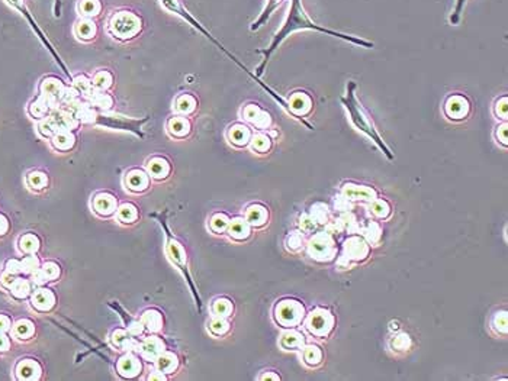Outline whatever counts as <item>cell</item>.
<instances>
[{
	"label": "cell",
	"instance_id": "1",
	"mask_svg": "<svg viewBox=\"0 0 508 381\" xmlns=\"http://www.w3.org/2000/svg\"><path fill=\"white\" fill-rule=\"evenodd\" d=\"M304 31V29H312V31H318V32H323V34H328L331 37H337V38H341L344 41H348V42H353V44H357V45H362V47H366V48H372L373 44L369 42V41H365V39H360V38H356V37H348V35H344V34H340V32H334L331 29H327V28H323L317 23H314L305 13V10L302 9V4H301V0H292V7H290V12H289V16L283 25V28L279 31V34L276 35L275 38V42L272 44L270 50L266 53L267 58L269 55L272 54L278 47L279 44L282 42L283 39L290 35L292 32L295 31Z\"/></svg>",
	"mask_w": 508,
	"mask_h": 381
},
{
	"label": "cell",
	"instance_id": "2",
	"mask_svg": "<svg viewBox=\"0 0 508 381\" xmlns=\"http://www.w3.org/2000/svg\"><path fill=\"white\" fill-rule=\"evenodd\" d=\"M343 102H344L345 108H347L348 113H350V117H351L353 123H354L362 132H365L369 138H372V139L375 141V144L385 152V155H386L388 158L392 160L394 155L391 154L389 148L385 145V142L382 141V138H381V136L378 135V132L373 129V126H372L370 122H369V117L366 116V113L363 112V109L359 106V103H357V100H356V97H354V83H348V87H347V100L344 99Z\"/></svg>",
	"mask_w": 508,
	"mask_h": 381
},
{
	"label": "cell",
	"instance_id": "3",
	"mask_svg": "<svg viewBox=\"0 0 508 381\" xmlns=\"http://www.w3.org/2000/svg\"><path fill=\"white\" fill-rule=\"evenodd\" d=\"M116 370L125 379H134V377L140 376V373L142 370V364L134 354L128 352L126 355H123L118 360Z\"/></svg>",
	"mask_w": 508,
	"mask_h": 381
},
{
	"label": "cell",
	"instance_id": "4",
	"mask_svg": "<svg viewBox=\"0 0 508 381\" xmlns=\"http://www.w3.org/2000/svg\"><path fill=\"white\" fill-rule=\"evenodd\" d=\"M93 209L101 216H111L118 210L116 197L111 193H99L93 199Z\"/></svg>",
	"mask_w": 508,
	"mask_h": 381
},
{
	"label": "cell",
	"instance_id": "5",
	"mask_svg": "<svg viewBox=\"0 0 508 381\" xmlns=\"http://www.w3.org/2000/svg\"><path fill=\"white\" fill-rule=\"evenodd\" d=\"M166 351L164 342L157 336H150L141 343V354L147 361L154 362Z\"/></svg>",
	"mask_w": 508,
	"mask_h": 381
},
{
	"label": "cell",
	"instance_id": "6",
	"mask_svg": "<svg viewBox=\"0 0 508 381\" xmlns=\"http://www.w3.org/2000/svg\"><path fill=\"white\" fill-rule=\"evenodd\" d=\"M137 19L129 13H121L113 19V29L119 37H131L137 31Z\"/></svg>",
	"mask_w": 508,
	"mask_h": 381
},
{
	"label": "cell",
	"instance_id": "7",
	"mask_svg": "<svg viewBox=\"0 0 508 381\" xmlns=\"http://www.w3.org/2000/svg\"><path fill=\"white\" fill-rule=\"evenodd\" d=\"M56 305V296L48 288H38L32 296V306L38 312H50Z\"/></svg>",
	"mask_w": 508,
	"mask_h": 381
},
{
	"label": "cell",
	"instance_id": "8",
	"mask_svg": "<svg viewBox=\"0 0 508 381\" xmlns=\"http://www.w3.org/2000/svg\"><path fill=\"white\" fill-rule=\"evenodd\" d=\"M125 183H126V187L131 191L141 193V191L148 189L150 180H148V174L145 171H142V170H132V171H129L126 174Z\"/></svg>",
	"mask_w": 508,
	"mask_h": 381
},
{
	"label": "cell",
	"instance_id": "9",
	"mask_svg": "<svg viewBox=\"0 0 508 381\" xmlns=\"http://www.w3.org/2000/svg\"><path fill=\"white\" fill-rule=\"evenodd\" d=\"M16 376L20 380H38L41 377V367L32 360H23L16 367Z\"/></svg>",
	"mask_w": 508,
	"mask_h": 381
},
{
	"label": "cell",
	"instance_id": "10",
	"mask_svg": "<svg viewBox=\"0 0 508 381\" xmlns=\"http://www.w3.org/2000/svg\"><path fill=\"white\" fill-rule=\"evenodd\" d=\"M42 93H44L42 96H44L47 100H50V102L53 103V102H57L58 99L64 97L65 89H64V86H62V83H61L60 80H57V78H48V80H45L44 84H42Z\"/></svg>",
	"mask_w": 508,
	"mask_h": 381
},
{
	"label": "cell",
	"instance_id": "11",
	"mask_svg": "<svg viewBox=\"0 0 508 381\" xmlns=\"http://www.w3.org/2000/svg\"><path fill=\"white\" fill-rule=\"evenodd\" d=\"M147 170H148V175H151L156 180H163L167 177L170 171V164L160 157H156L153 160H150L147 164Z\"/></svg>",
	"mask_w": 508,
	"mask_h": 381
},
{
	"label": "cell",
	"instance_id": "12",
	"mask_svg": "<svg viewBox=\"0 0 508 381\" xmlns=\"http://www.w3.org/2000/svg\"><path fill=\"white\" fill-rule=\"evenodd\" d=\"M141 324L150 332H159L162 329V326H163V319H162L160 312H157L154 309H150V310H145L142 313Z\"/></svg>",
	"mask_w": 508,
	"mask_h": 381
},
{
	"label": "cell",
	"instance_id": "13",
	"mask_svg": "<svg viewBox=\"0 0 508 381\" xmlns=\"http://www.w3.org/2000/svg\"><path fill=\"white\" fill-rule=\"evenodd\" d=\"M53 144L60 151H68L74 145V135L68 129H60L53 138Z\"/></svg>",
	"mask_w": 508,
	"mask_h": 381
},
{
	"label": "cell",
	"instance_id": "14",
	"mask_svg": "<svg viewBox=\"0 0 508 381\" xmlns=\"http://www.w3.org/2000/svg\"><path fill=\"white\" fill-rule=\"evenodd\" d=\"M156 367L159 371H162L163 374H170L177 368V358L174 354H169V352H163L156 361Z\"/></svg>",
	"mask_w": 508,
	"mask_h": 381
},
{
	"label": "cell",
	"instance_id": "15",
	"mask_svg": "<svg viewBox=\"0 0 508 381\" xmlns=\"http://www.w3.org/2000/svg\"><path fill=\"white\" fill-rule=\"evenodd\" d=\"M116 218L122 223H132L138 218V210L134 205L131 203H123L116 210Z\"/></svg>",
	"mask_w": 508,
	"mask_h": 381
},
{
	"label": "cell",
	"instance_id": "16",
	"mask_svg": "<svg viewBox=\"0 0 508 381\" xmlns=\"http://www.w3.org/2000/svg\"><path fill=\"white\" fill-rule=\"evenodd\" d=\"M9 288H10L13 297H16V299H26L31 294V284L25 278L16 277V280L13 281V284Z\"/></svg>",
	"mask_w": 508,
	"mask_h": 381
},
{
	"label": "cell",
	"instance_id": "17",
	"mask_svg": "<svg viewBox=\"0 0 508 381\" xmlns=\"http://www.w3.org/2000/svg\"><path fill=\"white\" fill-rule=\"evenodd\" d=\"M34 332H35L34 324L26 319L16 322V325L13 326V335L18 336L19 339H29L34 335Z\"/></svg>",
	"mask_w": 508,
	"mask_h": 381
},
{
	"label": "cell",
	"instance_id": "18",
	"mask_svg": "<svg viewBox=\"0 0 508 381\" xmlns=\"http://www.w3.org/2000/svg\"><path fill=\"white\" fill-rule=\"evenodd\" d=\"M19 247L25 254H34L40 248V239L32 233L23 235L19 241Z\"/></svg>",
	"mask_w": 508,
	"mask_h": 381
},
{
	"label": "cell",
	"instance_id": "19",
	"mask_svg": "<svg viewBox=\"0 0 508 381\" xmlns=\"http://www.w3.org/2000/svg\"><path fill=\"white\" fill-rule=\"evenodd\" d=\"M169 129L174 136L182 138V136L187 135V132H189V122L183 117H174L170 120Z\"/></svg>",
	"mask_w": 508,
	"mask_h": 381
},
{
	"label": "cell",
	"instance_id": "20",
	"mask_svg": "<svg viewBox=\"0 0 508 381\" xmlns=\"http://www.w3.org/2000/svg\"><path fill=\"white\" fill-rule=\"evenodd\" d=\"M169 254L170 257H171V260H173L177 266H180V267L184 266V263H186L184 249L182 248V245H180L177 241H173V239H170L169 241Z\"/></svg>",
	"mask_w": 508,
	"mask_h": 381
},
{
	"label": "cell",
	"instance_id": "21",
	"mask_svg": "<svg viewBox=\"0 0 508 381\" xmlns=\"http://www.w3.org/2000/svg\"><path fill=\"white\" fill-rule=\"evenodd\" d=\"M28 183H29V186H31L34 190H42V189H45V187H47V184H48V178H47V175H45L44 172H41V171H35V172L29 174V177H28Z\"/></svg>",
	"mask_w": 508,
	"mask_h": 381
},
{
	"label": "cell",
	"instance_id": "22",
	"mask_svg": "<svg viewBox=\"0 0 508 381\" xmlns=\"http://www.w3.org/2000/svg\"><path fill=\"white\" fill-rule=\"evenodd\" d=\"M231 236L235 239H244L248 236V226L241 219H235L231 225Z\"/></svg>",
	"mask_w": 508,
	"mask_h": 381
},
{
	"label": "cell",
	"instance_id": "23",
	"mask_svg": "<svg viewBox=\"0 0 508 381\" xmlns=\"http://www.w3.org/2000/svg\"><path fill=\"white\" fill-rule=\"evenodd\" d=\"M231 139L237 145H245L248 141V131L244 126H235L231 132Z\"/></svg>",
	"mask_w": 508,
	"mask_h": 381
},
{
	"label": "cell",
	"instance_id": "24",
	"mask_svg": "<svg viewBox=\"0 0 508 381\" xmlns=\"http://www.w3.org/2000/svg\"><path fill=\"white\" fill-rule=\"evenodd\" d=\"M111 84H112V77H111V74L106 73V71L98 73V74L95 76V78H93V86L98 87V89H101V90L108 89Z\"/></svg>",
	"mask_w": 508,
	"mask_h": 381
},
{
	"label": "cell",
	"instance_id": "25",
	"mask_svg": "<svg viewBox=\"0 0 508 381\" xmlns=\"http://www.w3.org/2000/svg\"><path fill=\"white\" fill-rule=\"evenodd\" d=\"M20 266H22V272L32 274L35 270L40 268V260L37 257H34V255H29V257H25L20 261Z\"/></svg>",
	"mask_w": 508,
	"mask_h": 381
},
{
	"label": "cell",
	"instance_id": "26",
	"mask_svg": "<svg viewBox=\"0 0 508 381\" xmlns=\"http://www.w3.org/2000/svg\"><path fill=\"white\" fill-rule=\"evenodd\" d=\"M264 215H266V213H264V209H262V208H259V206H253V208L248 209V222H250L251 225L259 226V225L264 223V222H263Z\"/></svg>",
	"mask_w": 508,
	"mask_h": 381
},
{
	"label": "cell",
	"instance_id": "27",
	"mask_svg": "<svg viewBox=\"0 0 508 381\" xmlns=\"http://www.w3.org/2000/svg\"><path fill=\"white\" fill-rule=\"evenodd\" d=\"M41 270H42L44 275L47 277L48 281H56L57 278L60 277V274H61L60 267L57 266L56 263H45V264L41 267Z\"/></svg>",
	"mask_w": 508,
	"mask_h": 381
},
{
	"label": "cell",
	"instance_id": "28",
	"mask_svg": "<svg viewBox=\"0 0 508 381\" xmlns=\"http://www.w3.org/2000/svg\"><path fill=\"white\" fill-rule=\"evenodd\" d=\"M195 109V100L190 96H183L177 100V110L182 113H190Z\"/></svg>",
	"mask_w": 508,
	"mask_h": 381
},
{
	"label": "cell",
	"instance_id": "29",
	"mask_svg": "<svg viewBox=\"0 0 508 381\" xmlns=\"http://www.w3.org/2000/svg\"><path fill=\"white\" fill-rule=\"evenodd\" d=\"M92 103L95 106H99V108H109L112 106V99L106 95H101V93H92Z\"/></svg>",
	"mask_w": 508,
	"mask_h": 381
},
{
	"label": "cell",
	"instance_id": "30",
	"mask_svg": "<svg viewBox=\"0 0 508 381\" xmlns=\"http://www.w3.org/2000/svg\"><path fill=\"white\" fill-rule=\"evenodd\" d=\"M122 349H125V351H128V352H131V354H137V352H141V342H138L137 339H135V336H128V339L123 342V345H122Z\"/></svg>",
	"mask_w": 508,
	"mask_h": 381
},
{
	"label": "cell",
	"instance_id": "31",
	"mask_svg": "<svg viewBox=\"0 0 508 381\" xmlns=\"http://www.w3.org/2000/svg\"><path fill=\"white\" fill-rule=\"evenodd\" d=\"M128 336H129L128 330L116 329V330H113L112 333V343L115 346H118V348H122V345H123V342L128 339Z\"/></svg>",
	"mask_w": 508,
	"mask_h": 381
},
{
	"label": "cell",
	"instance_id": "32",
	"mask_svg": "<svg viewBox=\"0 0 508 381\" xmlns=\"http://www.w3.org/2000/svg\"><path fill=\"white\" fill-rule=\"evenodd\" d=\"M215 309V313L220 315V316H228L231 313V303L228 300H218L214 306Z\"/></svg>",
	"mask_w": 508,
	"mask_h": 381
},
{
	"label": "cell",
	"instance_id": "33",
	"mask_svg": "<svg viewBox=\"0 0 508 381\" xmlns=\"http://www.w3.org/2000/svg\"><path fill=\"white\" fill-rule=\"evenodd\" d=\"M95 34V26L92 22H83L79 25V35L81 38H92Z\"/></svg>",
	"mask_w": 508,
	"mask_h": 381
},
{
	"label": "cell",
	"instance_id": "34",
	"mask_svg": "<svg viewBox=\"0 0 508 381\" xmlns=\"http://www.w3.org/2000/svg\"><path fill=\"white\" fill-rule=\"evenodd\" d=\"M99 9V4L96 0H84L83 4H81V10L86 13V15H96Z\"/></svg>",
	"mask_w": 508,
	"mask_h": 381
},
{
	"label": "cell",
	"instance_id": "35",
	"mask_svg": "<svg viewBox=\"0 0 508 381\" xmlns=\"http://www.w3.org/2000/svg\"><path fill=\"white\" fill-rule=\"evenodd\" d=\"M76 87L79 89V92L84 93V95H92V90H90V84H89V80L86 77H79L76 78Z\"/></svg>",
	"mask_w": 508,
	"mask_h": 381
},
{
	"label": "cell",
	"instance_id": "36",
	"mask_svg": "<svg viewBox=\"0 0 508 381\" xmlns=\"http://www.w3.org/2000/svg\"><path fill=\"white\" fill-rule=\"evenodd\" d=\"M465 3H466V0H457L456 7H454V12H453L452 16H450V23H452V25H456V23L459 22V19H460V16H462V10H463V7H465Z\"/></svg>",
	"mask_w": 508,
	"mask_h": 381
},
{
	"label": "cell",
	"instance_id": "37",
	"mask_svg": "<svg viewBox=\"0 0 508 381\" xmlns=\"http://www.w3.org/2000/svg\"><path fill=\"white\" fill-rule=\"evenodd\" d=\"M226 225H228V220H226L225 216H223V215H217V216H214L212 222H211L212 229H214V230H218V232H220V230H224Z\"/></svg>",
	"mask_w": 508,
	"mask_h": 381
},
{
	"label": "cell",
	"instance_id": "38",
	"mask_svg": "<svg viewBox=\"0 0 508 381\" xmlns=\"http://www.w3.org/2000/svg\"><path fill=\"white\" fill-rule=\"evenodd\" d=\"M144 330H145V327H144V325L141 324V321L140 322H132L131 325H129V327H128V333L131 335V336H141L142 333H144Z\"/></svg>",
	"mask_w": 508,
	"mask_h": 381
},
{
	"label": "cell",
	"instance_id": "39",
	"mask_svg": "<svg viewBox=\"0 0 508 381\" xmlns=\"http://www.w3.org/2000/svg\"><path fill=\"white\" fill-rule=\"evenodd\" d=\"M6 271L7 272H10V274H19V272H22V266H20V261H18V260H9L7 263H6Z\"/></svg>",
	"mask_w": 508,
	"mask_h": 381
},
{
	"label": "cell",
	"instance_id": "40",
	"mask_svg": "<svg viewBox=\"0 0 508 381\" xmlns=\"http://www.w3.org/2000/svg\"><path fill=\"white\" fill-rule=\"evenodd\" d=\"M254 148L259 151H266L269 148V139L266 136H262V135L256 136L254 138Z\"/></svg>",
	"mask_w": 508,
	"mask_h": 381
},
{
	"label": "cell",
	"instance_id": "41",
	"mask_svg": "<svg viewBox=\"0 0 508 381\" xmlns=\"http://www.w3.org/2000/svg\"><path fill=\"white\" fill-rule=\"evenodd\" d=\"M31 275H32V283H35L37 286H42V284H45V283L48 281V280H47V277L44 275V272H42L41 268L35 270V271L32 272Z\"/></svg>",
	"mask_w": 508,
	"mask_h": 381
},
{
	"label": "cell",
	"instance_id": "42",
	"mask_svg": "<svg viewBox=\"0 0 508 381\" xmlns=\"http://www.w3.org/2000/svg\"><path fill=\"white\" fill-rule=\"evenodd\" d=\"M211 329H212V330H214L215 333L221 335V333H224L226 329H228V325H226L224 321H215V322L212 324V326H211Z\"/></svg>",
	"mask_w": 508,
	"mask_h": 381
},
{
	"label": "cell",
	"instance_id": "43",
	"mask_svg": "<svg viewBox=\"0 0 508 381\" xmlns=\"http://www.w3.org/2000/svg\"><path fill=\"white\" fill-rule=\"evenodd\" d=\"M15 280H16V275H15V274H10V272L6 271L1 275V283H3V286H6L7 288L13 284Z\"/></svg>",
	"mask_w": 508,
	"mask_h": 381
},
{
	"label": "cell",
	"instance_id": "44",
	"mask_svg": "<svg viewBox=\"0 0 508 381\" xmlns=\"http://www.w3.org/2000/svg\"><path fill=\"white\" fill-rule=\"evenodd\" d=\"M270 1H272V4H270V6H269L267 9H266V12H264V16H263V18H262V19H260V20L257 22V25H256L254 28L260 26V23H262V22H263V20H264V19H266V18H267L269 15H270V12H272V10H273V9H275V7H276V6L279 4V3H281L282 0H270Z\"/></svg>",
	"mask_w": 508,
	"mask_h": 381
},
{
	"label": "cell",
	"instance_id": "45",
	"mask_svg": "<svg viewBox=\"0 0 508 381\" xmlns=\"http://www.w3.org/2000/svg\"><path fill=\"white\" fill-rule=\"evenodd\" d=\"M10 327V319L4 315H0V333H4Z\"/></svg>",
	"mask_w": 508,
	"mask_h": 381
},
{
	"label": "cell",
	"instance_id": "46",
	"mask_svg": "<svg viewBox=\"0 0 508 381\" xmlns=\"http://www.w3.org/2000/svg\"><path fill=\"white\" fill-rule=\"evenodd\" d=\"M9 346H10L9 338L4 333H0V351H7Z\"/></svg>",
	"mask_w": 508,
	"mask_h": 381
},
{
	"label": "cell",
	"instance_id": "47",
	"mask_svg": "<svg viewBox=\"0 0 508 381\" xmlns=\"http://www.w3.org/2000/svg\"><path fill=\"white\" fill-rule=\"evenodd\" d=\"M9 228V223H7V219L4 218L3 215H0V235H3Z\"/></svg>",
	"mask_w": 508,
	"mask_h": 381
},
{
	"label": "cell",
	"instance_id": "48",
	"mask_svg": "<svg viewBox=\"0 0 508 381\" xmlns=\"http://www.w3.org/2000/svg\"><path fill=\"white\" fill-rule=\"evenodd\" d=\"M148 380H166V376H164L162 371H159V373L151 374V376L148 377Z\"/></svg>",
	"mask_w": 508,
	"mask_h": 381
}]
</instances>
